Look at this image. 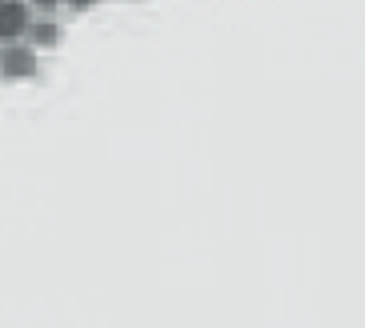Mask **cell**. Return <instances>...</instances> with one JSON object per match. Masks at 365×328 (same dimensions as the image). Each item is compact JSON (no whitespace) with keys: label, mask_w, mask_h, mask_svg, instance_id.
Returning a JSON list of instances; mask_svg holds the SVG:
<instances>
[{"label":"cell","mask_w":365,"mask_h":328,"mask_svg":"<svg viewBox=\"0 0 365 328\" xmlns=\"http://www.w3.org/2000/svg\"><path fill=\"white\" fill-rule=\"evenodd\" d=\"M33 16H61V0H29Z\"/></svg>","instance_id":"obj_4"},{"label":"cell","mask_w":365,"mask_h":328,"mask_svg":"<svg viewBox=\"0 0 365 328\" xmlns=\"http://www.w3.org/2000/svg\"><path fill=\"white\" fill-rule=\"evenodd\" d=\"M24 41L33 44L36 53H56V48L65 44V28H61L56 16H33V24H29V32H24Z\"/></svg>","instance_id":"obj_3"},{"label":"cell","mask_w":365,"mask_h":328,"mask_svg":"<svg viewBox=\"0 0 365 328\" xmlns=\"http://www.w3.org/2000/svg\"><path fill=\"white\" fill-rule=\"evenodd\" d=\"M41 76V53L29 41L0 44V80L4 85H29Z\"/></svg>","instance_id":"obj_1"},{"label":"cell","mask_w":365,"mask_h":328,"mask_svg":"<svg viewBox=\"0 0 365 328\" xmlns=\"http://www.w3.org/2000/svg\"><path fill=\"white\" fill-rule=\"evenodd\" d=\"M29 24H33V9H29V0H0V44L24 41Z\"/></svg>","instance_id":"obj_2"},{"label":"cell","mask_w":365,"mask_h":328,"mask_svg":"<svg viewBox=\"0 0 365 328\" xmlns=\"http://www.w3.org/2000/svg\"><path fill=\"white\" fill-rule=\"evenodd\" d=\"M97 4L101 0H61V12H76L81 16V12H93Z\"/></svg>","instance_id":"obj_5"}]
</instances>
